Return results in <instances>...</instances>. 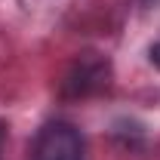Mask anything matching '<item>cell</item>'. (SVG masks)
Wrapping results in <instances>:
<instances>
[{"mask_svg":"<svg viewBox=\"0 0 160 160\" xmlns=\"http://www.w3.org/2000/svg\"><path fill=\"white\" fill-rule=\"evenodd\" d=\"M28 160H86V145L80 129L65 120L43 123L28 148Z\"/></svg>","mask_w":160,"mask_h":160,"instance_id":"6da1fadb","label":"cell"},{"mask_svg":"<svg viewBox=\"0 0 160 160\" xmlns=\"http://www.w3.org/2000/svg\"><path fill=\"white\" fill-rule=\"evenodd\" d=\"M108 74H111L108 62H102L96 52H86L74 62L71 74L65 77V92L68 96H89L108 83Z\"/></svg>","mask_w":160,"mask_h":160,"instance_id":"7a4b0ae2","label":"cell"},{"mask_svg":"<svg viewBox=\"0 0 160 160\" xmlns=\"http://www.w3.org/2000/svg\"><path fill=\"white\" fill-rule=\"evenodd\" d=\"M151 65H154V68H160V43H154V46H151Z\"/></svg>","mask_w":160,"mask_h":160,"instance_id":"3957f363","label":"cell"},{"mask_svg":"<svg viewBox=\"0 0 160 160\" xmlns=\"http://www.w3.org/2000/svg\"><path fill=\"white\" fill-rule=\"evenodd\" d=\"M3 142H6V123L0 120V160H3Z\"/></svg>","mask_w":160,"mask_h":160,"instance_id":"277c9868","label":"cell"}]
</instances>
